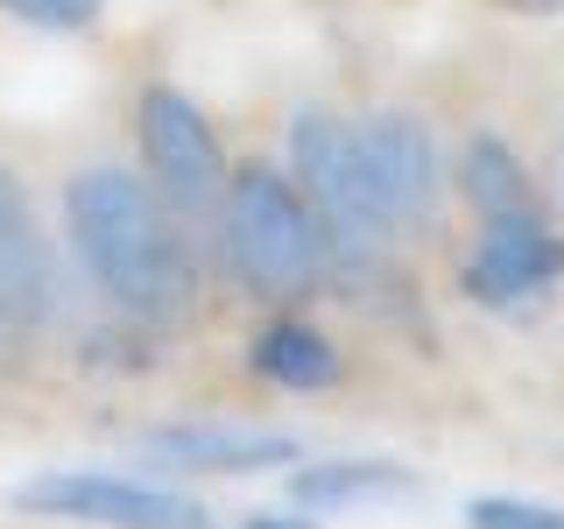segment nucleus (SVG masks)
Returning a JSON list of instances; mask_svg holds the SVG:
<instances>
[{
  "mask_svg": "<svg viewBox=\"0 0 564 529\" xmlns=\"http://www.w3.org/2000/svg\"><path fill=\"white\" fill-rule=\"evenodd\" d=\"M64 226L78 247L85 276L106 290V304L163 325L184 311L191 296V261L176 240V212L149 191V176L120 170V163H93L64 184Z\"/></svg>",
  "mask_w": 564,
  "mask_h": 529,
  "instance_id": "nucleus-1",
  "label": "nucleus"
},
{
  "mask_svg": "<svg viewBox=\"0 0 564 529\" xmlns=\"http://www.w3.org/2000/svg\"><path fill=\"white\" fill-rule=\"evenodd\" d=\"M219 212H226V261H234V276L254 296L296 304V296H311L325 282L332 240L317 226L311 198L296 191V176H282L269 163H247L226 176Z\"/></svg>",
  "mask_w": 564,
  "mask_h": 529,
  "instance_id": "nucleus-2",
  "label": "nucleus"
},
{
  "mask_svg": "<svg viewBox=\"0 0 564 529\" xmlns=\"http://www.w3.org/2000/svg\"><path fill=\"white\" fill-rule=\"evenodd\" d=\"M134 134H141V170H149V191L163 198L176 219H198V212L219 205L226 191V149L212 114L176 85H149L134 106Z\"/></svg>",
  "mask_w": 564,
  "mask_h": 529,
  "instance_id": "nucleus-3",
  "label": "nucleus"
},
{
  "mask_svg": "<svg viewBox=\"0 0 564 529\" xmlns=\"http://www.w3.org/2000/svg\"><path fill=\"white\" fill-rule=\"evenodd\" d=\"M14 508L43 522H85V529H212V508L191 501V494L128 481V473H93V466L35 473V481L14 487Z\"/></svg>",
  "mask_w": 564,
  "mask_h": 529,
  "instance_id": "nucleus-4",
  "label": "nucleus"
},
{
  "mask_svg": "<svg viewBox=\"0 0 564 529\" xmlns=\"http://www.w3.org/2000/svg\"><path fill=\"white\" fill-rule=\"evenodd\" d=\"M290 176H296V191L311 198L325 240L352 247V255H367V247L381 240V219H375V198H367L360 155H352V120L317 114V106L296 114V128H290Z\"/></svg>",
  "mask_w": 564,
  "mask_h": 529,
  "instance_id": "nucleus-5",
  "label": "nucleus"
},
{
  "mask_svg": "<svg viewBox=\"0 0 564 529\" xmlns=\"http://www.w3.org/2000/svg\"><path fill=\"white\" fill-rule=\"evenodd\" d=\"M352 155H360L367 198H375L381 234H410L437 205V134L423 128L410 106H381V114L352 120Z\"/></svg>",
  "mask_w": 564,
  "mask_h": 529,
  "instance_id": "nucleus-6",
  "label": "nucleus"
},
{
  "mask_svg": "<svg viewBox=\"0 0 564 529\" xmlns=\"http://www.w3.org/2000/svg\"><path fill=\"white\" fill-rule=\"evenodd\" d=\"M57 311V269H50V240L35 219L22 176L0 163V360L35 353Z\"/></svg>",
  "mask_w": 564,
  "mask_h": 529,
  "instance_id": "nucleus-7",
  "label": "nucleus"
},
{
  "mask_svg": "<svg viewBox=\"0 0 564 529\" xmlns=\"http://www.w3.org/2000/svg\"><path fill=\"white\" fill-rule=\"evenodd\" d=\"M564 276V234L543 212H508V219H487L480 247L466 261V296L487 311L522 304V296H543Z\"/></svg>",
  "mask_w": 564,
  "mask_h": 529,
  "instance_id": "nucleus-8",
  "label": "nucleus"
},
{
  "mask_svg": "<svg viewBox=\"0 0 564 529\" xmlns=\"http://www.w3.org/2000/svg\"><path fill=\"white\" fill-rule=\"evenodd\" d=\"M141 452L184 473H269L296 458L290 431H247V423H176V431H149Z\"/></svg>",
  "mask_w": 564,
  "mask_h": 529,
  "instance_id": "nucleus-9",
  "label": "nucleus"
},
{
  "mask_svg": "<svg viewBox=\"0 0 564 529\" xmlns=\"http://www.w3.org/2000/svg\"><path fill=\"white\" fill-rule=\"evenodd\" d=\"M254 375L269 388H332L339 381V346L325 339L317 325L304 317H269V325L254 332Z\"/></svg>",
  "mask_w": 564,
  "mask_h": 529,
  "instance_id": "nucleus-10",
  "label": "nucleus"
},
{
  "mask_svg": "<svg viewBox=\"0 0 564 529\" xmlns=\"http://www.w3.org/2000/svg\"><path fill=\"white\" fill-rule=\"evenodd\" d=\"M458 191L480 219H508V212H536V184H529L522 155L501 134H473L458 155Z\"/></svg>",
  "mask_w": 564,
  "mask_h": 529,
  "instance_id": "nucleus-11",
  "label": "nucleus"
},
{
  "mask_svg": "<svg viewBox=\"0 0 564 529\" xmlns=\"http://www.w3.org/2000/svg\"><path fill=\"white\" fill-rule=\"evenodd\" d=\"M410 466L395 458H325V466H296L290 494L304 508H352V501H388V494H410Z\"/></svg>",
  "mask_w": 564,
  "mask_h": 529,
  "instance_id": "nucleus-12",
  "label": "nucleus"
},
{
  "mask_svg": "<svg viewBox=\"0 0 564 529\" xmlns=\"http://www.w3.org/2000/svg\"><path fill=\"white\" fill-rule=\"evenodd\" d=\"M466 529H564V508L522 501V494H480V501H466Z\"/></svg>",
  "mask_w": 564,
  "mask_h": 529,
  "instance_id": "nucleus-13",
  "label": "nucleus"
},
{
  "mask_svg": "<svg viewBox=\"0 0 564 529\" xmlns=\"http://www.w3.org/2000/svg\"><path fill=\"white\" fill-rule=\"evenodd\" d=\"M0 8H8L14 22L43 29V35H78V29H93V22H99L106 0H0Z\"/></svg>",
  "mask_w": 564,
  "mask_h": 529,
  "instance_id": "nucleus-14",
  "label": "nucleus"
},
{
  "mask_svg": "<svg viewBox=\"0 0 564 529\" xmlns=\"http://www.w3.org/2000/svg\"><path fill=\"white\" fill-rule=\"evenodd\" d=\"M240 529H317L311 516H282V508H261V516H247Z\"/></svg>",
  "mask_w": 564,
  "mask_h": 529,
  "instance_id": "nucleus-15",
  "label": "nucleus"
}]
</instances>
